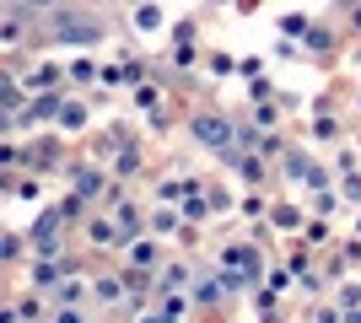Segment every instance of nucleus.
I'll return each instance as SVG.
<instances>
[{
  "label": "nucleus",
  "mask_w": 361,
  "mask_h": 323,
  "mask_svg": "<svg viewBox=\"0 0 361 323\" xmlns=\"http://www.w3.org/2000/svg\"><path fill=\"white\" fill-rule=\"evenodd\" d=\"M183 135L195 140L200 151H211L221 167L238 162V113H226V108H211V103H195L183 108Z\"/></svg>",
  "instance_id": "obj_1"
},
{
  "label": "nucleus",
  "mask_w": 361,
  "mask_h": 323,
  "mask_svg": "<svg viewBox=\"0 0 361 323\" xmlns=\"http://www.w3.org/2000/svg\"><path fill=\"white\" fill-rule=\"evenodd\" d=\"M6 76H16V87L27 97H44V92H71L65 87V60H54L49 49H32L22 65H6Z\"/></svg>",
  "instance_id": "obj_2"
},
{
  "label": "nucleus",
  "mask_w": 361,
  "mask_h": 323,
  "mask_svg": "<svg viewBox=\"0 0 361 323\" xmlns=\"http://www.w3.org/2000/svg\"><path fill=\"white\" fill-rule=\"evenodd\" d=\"M211 184V172H195V167H157L151 172V205H183L189 194Z\"/></svg>",
  "instance_id": "obj_3"
},
{
  "label": "nucleus",
  "mask_w": 361,
  "mask_h": 323,
  "mask_svg": "<svg viewBox=\"0 0 361 323\" xmlns=\"http://www.w3.org/2000/svg\"><path fill=\"white\" fill-rule=\"evenodd\" d=\"M307 200H297L291 189H275L270 194V215H264V227H270L275 243H291V237H302V227H307Z\"/></svg>",
  "instance_id": "obj_4"
},
{
  "label": "nucleus",
  "mask_w": 361,
  "mask_h": 323,
  "mask_svg": "<svg viewBox=\"0 0 361 323\" xmlns=\"http://www.w3.org/2000/svg\"><path fill=\"white\" fill-rule=\"evenodd\" d=\"M75 243L87 248L92 259H108V253H119V248H124V232H119V221H114L108 210H92L87 221L75 227Z\"/></svg>",
  "instance_id": "obj_5"
},
{
  "label": "nucleus",
  "mask_w": 361,
  "mask_h": 323,
  "mask_svg": "<svg viewBox=\"0 0 361 323\" xmlns=\"http://www.w3.org/2000/svg\"><path fill=\"white\" fill-rule=\"evenodd\" d=\"M173 259V248L162 243V237H130V243L119 248V264L124 270H130V275H146V280H157V270H162V264Z\"/></svg>",
  "instance_id": "obj_6"
},
{
  "label": "nucleus",
  "mask_w": 361,
  "mask_h": 323,
  "mask_svg": "<svg viewBox=\"0 0 361 323\" xmlns=\"http://www.w3.org/2000/svg\"><path fill=\"white\" fill-rule=\"evenodd\" d=\"M97 124H103V119H97V103H92V92H65L60 119H54V129H60L65 140H87Z\"/></svg>",
  "instance_id": "obj_7"
},
{
  "label": "nucleus",
  "mask_w": 361,
  "mask_h": 323,
  "mask_svg": "<svg viewBox=\"0 0 361 323\" xmlns=\"http://www.w3.org/2000/svg\"><path fill=\"white\" fill-rule=\"evenodd\" d=\"M124 27H130L135 44H157V38L173 32V11H167L162 0H146V6H135V11L124 16Z\"/></svg>",
  "instance_id": "obj_8"
},
{
  "label": "nucleus",
  "mask_w": 361,
  "mask_h": 323,
  "mask_svg": "<svg viewBox=\"0 0 361 323\" xmlns=\"http://www.w3.org/2000/svg\"><path fill=\"white\" fill-rule=\"evenodd\" d=\"M173 103H178V97H173V87H167L162 76H146V81L135 87V92L124 97V108H130V113H135L140 124H146V119H157V113H167Z\"/></svg>",
  "instance_id": "obj_9"
},
{
  "label": "nucleus",
  "mask_w": 361,
  "mask_h": 323,
  "mask_svg": "<svg viewBox=\"0 0 361 323\" xmlns=\"http://www.w3.org/2000/svg\"><path fill=\"white\" fill-rule=\"evenodd\" d=\"M232 178H238V189H264V194H270V184L281 178V172H275V162H270V156L243 151L238 162H232Z\"/></svg>",
  "instance_id": "obj_10"
},
{
  "label": "nucleus",
  "mask_w": 361,
  "mask_h": 323,
  "mask_svg": "<svg viewBox=\"0 0 361 323\" xmlns=\"http://www.w3.org/2000/svg\"><path fill=\"white\" fill-rule=\"evenodd\" d=\"M195 275H200V259H195V253H173V259L157 270V296H162V291H189Z\"/></svg>",
  "instance_id": "obj_11"
},
{
  "label": "nucleus",
  "mask_w": 361,
  "mask_h": 323,
  "mask_svg": "<svg viewBox=\"0 0 361 323\" xmlns=\"http://www.w3.org/2000/svg\"><path fill=\"white\" fill-rule=\"evenodd\" d=\"M97 81H103V60H97V54L81 49V54L65 60V87H71V92H97Z\"/></svg>",
  "instance_id": "obj_12"
},
{
  "label": "nucleus",
  "mask_w": 361,
  "mask_h": 323,
  "mask_svg": "<svg viewBox=\"0 0 361 323\" xmlns=\"http://www.w3.org/2000/svg\"><path fill=\"white\" fill-rule=\"evenodd\" d=\"M183 227H189V215H183L178 205H151V215H146V232H151V237H162L167 248H178Z\"/></svg>",
  "instance_id": "obj_13"
},
{
  "label": "nucleus",
  "mask_w": 361,
  "mask_h": 323,
  "mask_svg": "<svg viewBox=\"0 0 361 323\" xmlns=\"http://www.w3.org/2000/svg\"><path fill=\"white\" fill-rule=\"evenodd\" d=\"M92 270H97V264H92ZM92 270H71V275L49 291L54 308H92Z\"/></svg>",
  "instance_id": "obj_14"
},
{
  "label": "nucleus",
  "mask_w": 361,
  "mask_h": 323,
  "mask_svg": "<svg viewBox=\"0 0 361 323\" xmlns=\"http://www.w3.org/2000/svg\"><path fill=\"white\" fill-rule=\"evenodd\" d=\"M238 54H232V49H205V70H200V81H205V87H221V81H232L238 76Z\"/></svg>",
  "instance_id": "obj_15"
},
{
  "label": "nucleus",
  "mask_w": 361,
  "mask_h": 323,
  "mask_svg": "<svg viewBox=\"0 0 361 323\" xmlns=\"http://www.w3.org/2000/svg\"><path fill=\"white\" fill-rule=\"evenodd\" d=\"M264 291H275L281 302H297V270H291L286 259H270V270H264Z\"/></svg>",
  "instance_id": "obj_16"
},
{
  "label": "nucleus",
  "mask_w": 361,
  "mask_h": 323,
  "mask_svg": "<svg viewBox=\"0 0 361 323\" xmlns=\"http://www.w3.org/2000/svg\"><path fill=\"white\" fill-rule=\"evenodd\" d=\"M302 243L313 248V253H329V248L340 243V227H334V221H324V215H307V227H302Z\"/></svg>",
  "instance_id": "obj_17"
},
{
  "label": "nucleus",
  "mask_w": 361,
  "mask_h": 323,
  "mask_svg": "<svg viewBox=\"0 0 361 323\" xmlns=\"http://www.w3.org/2000/svg\"><path fill=\"white\" fill-rule=\"evenodd\" d=\"M307 210L324 215V221H334V215H345L350 205H345V194H340V184H329V189H318V194H307Z\"/></svg>",
  "instance_id": "obj_18"
},
{
  "label": "nucleus",
  "mask_w": 361,
  "mask_h": 323,
  "mask_svg": "<svg viewBox=\"0 0 361 323\" xmlns=\"http://www.w3.org/2000/svg\"><path fill=\"white\" fill-rule=\"evenodd\" d=\"M329 302H334L340 312H356V308H361V275H345V280L329 291Z\"/></svg>",
  "instance_id": "obj_19"
},
{
  "label": "nucleus",
  "mask_w": 361,
  "mask_h": 323,
  "mask_svg": "<svg viewBox=\"0 0 361 323\" xmlns=\"http://www.w3.org/2000/svg\"><path fill=\"white\" fill-rule=\"evenodd\" d=\"M248 119H254L259 129H286V108H281V103H254V108H248Z\"/></svg>",
  "instance_id": "obj_20"
},
{
  "label": "nucleus",
  "mask_w": 361,
  "mask_h": 323,
  "mask_svg": "<svg viewBox=\"0 0 361 323\" xmlns=\"http://www.w3.org/2000/svg\"><path fill=\"white\" fill-rule=\"evenodd\" d=\"M307 27H313V16H307V11H286L281 22H275V32H281V38H297V44L307 38Z\"/></svg>",
  "instance_id": "obj_21"
},
{
  "label": "nucleus",
  "mask_w": 361,
  "mask_h": 323,
  "mask_svg": "<svg viewBox=\"0 0 361 323\" xmlns=\"http://www.w3.org/2000/svg\"><path fill=\"white\" fill-rule=\"evenodd\" d=\"M238 76H243V87H254V81H264V76H270V60H264V54H243Z\"/></svg>",
  "instance_id": "obj_22"
},
{
  "label": "nucleus",
  "mask_w": 361,
  "mask_h": 323,
  "mask_svg": "<svg viewBox=\"0 0 361 323\" xmlns=\"http://www.w3.org/2000/svg\"><path fill=\"white\" fill-rule=\"evenodd\" d=\"M334 184H340V194H345L350 210H361V167H356V172H340Z\"/></svg>",
  "instance_id": "obj_23"
},
{
  "label": "nucleus",
  "mask_w": 361,
  "mask_h": 323,
  "mask_svg": "<svg viewBox=\"0 0 361 323\" xmlns=\"http://www.w3.org/2000/svg\"><path fill=\"white\" fill-rule=\"evenodd\" d=\"M11 6H22L27 16H38V22H44V16H54L60 6H71V0H11Z\"/></svg>",
  "instance_id": "obj_24"
},
{
  "label": "nucleus",
  "mask_w": 361,
  "mask_h": 323,
  "mask_svg": "<svg viewBox=\"0 0 361 323\" xmlns=\"http://www.w3.org/2000/svg\"><path fill=\"white\" fill-rule=\"evenodd\" d=\"M307 318H313V323H345V312L334 308V302H313V308H307Z\"/></svg>",
  "instance_id": "obj_25"
},
{
  "label": "nucleus",
  "mask_w": 361,
  "mask_h": 323,
  "mask_svg": "<svg viewBox=\"0 0 361 323\" xmlns=\"http://www.w3.org/2000/svg\"><path fill=\"white\" fill-rule=\"evenodd\" d=\"M49 318L54 323H92V308H54Z\"/></svg>",
  "instance_id": "obj_26"
},
{
  "label": "nucleus",
  "mask_w": 361,
  "mask_h": 323,
  "mask_svg": "<svg viewBox=\"0 0 361 323\" xmlns=\"http://www.w3.org/2000/svg\"><path fill=\"white\" fill-rule=\"evenodd\" d=\"M340 60H345V70H361V38H345V54H340Z\"/></svg>",
  "instance_id": "obj_27"
},
{
  "label": "nucleus",
  "mask_w": 361,
  "mask_h": 323,
  "mask_svg": "<svg viewBox=\"0 0 361 323\" xmlns=\"http://www.w3.org/2000/svg\"><path fill=\"white\" fill-rule=\"evenodd\" d=\"M356 6H361V0H329V11H334V16H350Z\"/></svg>",
  "instance_id": "obj_28"
},
{
  "label": "nucleus",
  "mask_w": 361,
  "mask_h": 323,
  "mask_svg": "<svg viewBox=\"0 0 361 323\" xmlns=\"http://www.w3.org/2000/svg\"><path fill=\"white\" fill-rule=\"evenodd\" d=\"M345 32H350V38H361V6H356L350 16H345Z\"/></svg>",
  "instance_id": "obj_29"
},
{
  "label": "nucleus",
  "mask_w": 361,
  "mask_h": 323,
  "mask_svg": "<svg viewBox=\"0 0 361 323\" xmlns=\"http://www.w3.org/2000/svg\"><path fill=\"white\" fill-rule=\"evenodd\" d=\"M350 119H361V87L350 92Z\"/></svg>",
  "instance_id": "obj_30"
},
{
  "label": "nucleus",
  "mask_w": 361,
  "mask_h": 323,
  "mask_svg": "<svg viewBox=\"0 0 361 323\" xmlns=\"http://www.w3.org/2000/svg\"><path fill=\"white\" fill-rule=\"evenodd\" d=\"M135 6H146V0H119V11H124V16H130V11H135Z\"/></svg>",
  "instance_id": "obj_31"
},
{
  "label": "nucleus",
  "mask_w": 361,
  "mask_h": 323,
  "mask_svg": "<svg viewBox=\"0 0 361 323\" xmlns=\"http://www.w3.org/2000/svg\"><path fill=\"white\" fill-rule=\"evenodd\" d=\"M350 232H356V237H361V210H350Z\"/></svg>",
  "instance_id": "obj_32"
},
{
  "label": "nucleus",
  "mask_w": 361,
  "mask_h": 323,
  "mask_svg": "<svg viewBox=\"0 0 361 323\" xmlns=\"http://www.w3.org/2000/svg\"><path fill=\"white\" fill-rule=\"evenodd\" d=\"M345 323H361V308H356V312H345Z\"/></svg>",
  "instance_id": "obj_33"
},
{
  "label": "nucleus",
  "mask_w": 361,
  "mask_h": 323,
  "mask_svg": "<svg viewBox=\"0 0 361 323\" xmlns=\"http://www.w3.org/2000/svg\"><path fill=\"white\" fill-rule=\"evenodd\" d=\"M44 323H54V318H44Z\"/></svg>",
  "instance_id": "obj_34"
},
{
  "label": "nucleus",
  "mask_w": 361,
  "mask_h": 323,
  "mask_svg": "<svg viewBox=\"0 0 361 323\" xmlns=\"http://www.w3.org/2000/svg\"><path fill=\"white\" fill-rule=\"evenodd\" d=\"M92 323H97V318H92Z\"/></svg>",
  "instance_id": "obj_35"
}]
</instances>
